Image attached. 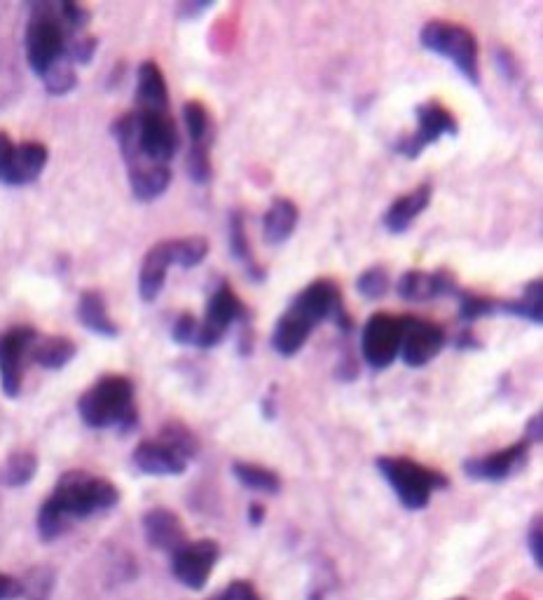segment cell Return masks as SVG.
Masks as SVG:
<instances>
[{
	"label": "cell",
	"mask_w": 543,
	"mask_h": 600,
	"mask_svg": "<svg viewBox=\"0 0 543 600\" xmlns=\"http://www.w3.org/2000/svg\"><path fill=\"white\" fill-rule=\"evenodd\" d=\"M377 469L394 490L398 502L405 509L419 511L429 504L433 490H443L450 486L448 476L441 472L419 465L410 458H394V455H382L377 458Z\"/></svg>",
	"instance_id": "3"
},
{
	"label": "cell",
	"mask_w": 543,
	"mask_h": 600,
	"mask_svg": "<svg viewBox=\"0 0 543 600\" xmlns=\"http://www.w3.org/2000/svg\"><path fill=\"white\" fill-rule=\"evenodd\" d=\"M403 336V319L389 312H375L363 326L361 352L363 359L375 371H384L398 359Z\"/></svg>",
	"instance_id": "10"
},
{
	"label": "cell",
	"mask_w": 543,
	"mask_h": 600,
	"mask_svg": "<svg viewBox=\"0 0 543 600\" xmlns=\"http://www.w3.org/2000/svg\"><path fill=\"white\" fill-rule=\"evenodd\" d=\"M171 254H174V265H178V268H197L206 258V254H209V240L202 235L171 240Z\"/></svg>",
	"instance_id": "32"
},
{
	"label": "cell",
	"mask_w": 543,
	"mask_h": 600,
	"mask_svg": "<svg viewBox=\"0 0 543 600\" xmlns=\"http://www.w3.org/2000/svg\"><path fill=\"white\" fill-rule=\"evenodd\" d=\"M419 43L438 57L448 59L471 85H480L478 40L466 26L431 19L419 31Z\"/></svg>",
	"instance_id": "4"
},
{
	"label": "cell",
	"mask_w": 543,
	"mask_h": 600,
	"mask_svg": "<svg viewBox=\"0 0 543 600\" xmlns=\"http://www.w3.org/2000/svg\"><path fill=\"white\" fill-rule=\"evenodd\" d=\"M134 465L150 476H178L188 469V460L164 441H143L134 450Z\"/></svg>",
	"instance_id": "17"
},
{
	"label": "cell",
	"mask_w": 543,
	"mask_h": 600,
	"mask_svg": "<svg viewBox=\"0 0 543 600\" xmlns=\"http://www.w3.org/2000/svg\"><path fill=\"white\" fill-rule=\"evenodd\" d=\"M239 322H249V308H246L228 284H221L211 293L209 303H206L204 319L199 322V336L195 347L211 350V347L221 345L225 333Z\"/></svg>",
	"instance_id": "9"
},
{
	"label": "cell",
	"mask_w": 543,
	"mask_h": 600,
	"mask_svg": "<svg viewBox=\"0 0 543 600\" xmlns=\"http://www.w3.org/2000/svg\"><path fill=\"white\" fill-rule=\"evenodd\" d=\"M136 101L141 111H169V90L162 68L155 61H143L136 78Z\"/></svg>",
	"instance_id": "20"
},
{
	"label": "cell",
	"mask_w": 543,
	"mask_h": 600,
	"mask_svg": "<svg viewBox=\"0 0 543 600\" xmlns=\"http://www.w3.org/2000/svg\"><path fill=\"white\" fill-rule=\"evenodd\" d=\"M403 319V336H401V357L410 368H422L441 354L448 343L443 326L426 322V319L405 315Z\"/></svg>",
	"instance_id": "11"
},
{
	"label": "cell",
	"mask_w": 543,
	"mask_h": 600,
	"mask_svg": "<svg viewBox=\"0 0 543 600\" xmlns=\"http://www.w3.org/2000/svg\"><path fill=\"white\" fill-rule=\"evenodd\" d=\"M541 432H543V418H541V413H534L532 418H529V422H527V427H525V436H522V439H525L529 446H536V443H541Z\"/></svg>",
	"instance_id": "42"
},
{
	"label": "cell",
	"mask_w": 543,
	"mask_h": 600,
	"mask_svg": "<svg viewBox=\"0 0 543 600\" xmlns=\"http://www.w3.org/2000/svg\"><path fill=\"white\" fill-rule=\"evenodd\" d=\"M263 521H265V507H263V504L253 502L251 507H249V523L251 525H260Z\"/></svg>",
	"instance_id": "45"
},
{
	"label": "cell",
	"mask_w": 543,
	"mask_h": 600,
	"mask_svg": "<svg viewBox=\"0 0 543 600\" xmlns=\"http://www.w3.org/2000/svg\"><path fill=\"white\" fill-rule=\"evenodd\" d=\"M417 127L410 136H401L396 141L394 150L398 155L408 160H417L426 148L433 146L436 141H441L443 136H457L459 122L455 115L450 113L448 106H443L441 101H424L415 108Z\"/></svg>",
	"instance_id": "8"
},
{
	"label": "cell",
	"mask_w": 543,
	"mask_h": 600,
	"mask_svg": "<svg viewBox=\"0 0 543 600\" xmlns=\"http://www.w3.org/2000/svg\"><path fill=\"white\" fill-rule=\"evenodd\" d=\"M143 530H146V540L150 547L167 551V554H176L183 544H188L181 518L164 507L150 509L143 516Z\"/></svg>",
	"instance_id": "16"
},
{
	"label": "cell",
	"mask_w": 543,
	"mask_h": 600,
	"mask_svg": "<svg viewBox=\"0 0 543 600\" xmlns=\"http://www.w3.org/2000/svg\"><path fill=\"white\" fill-rule=\"evenodd\" d=\"M78 411L89 427H122L136 425L134 385L125 375H106L89 387L78 401Z\"/></svg>",
	"instance_id": "2"
},
{
	"label": "cell",
	"mask_w": 543,
	"mask_h": 600,
	"mask_svg": "<svg viewBox=\"0 0 543 600\" xmlns=\"http://www.w3.org/2000/svg\"><path fill=\"white\" fill-rule=\"evenodd\" d=\"M160 441H164L167 446L178 450V453H181L188 462L192 458H197V453H199V443L195 439V434H192L190 429L183 425V422H169V425H164Z\"/></svg>",
	"instance_id": "33"
},
{
	"label": "cell",
	"mask_w": 543,
	"mask_h": 600,
	"mask_svg": "<svg viewBox=\"0 0 543 600\" xmlns=\"http://www.w3.org/2000/svg\"><path fill=\"white\" fill-rule=\"evenodd\" d=\"M429 202L431 186L429 183H422V186H417L412 193L401 195L398 200L391 202L387 214H384V228H387L391 235H403L412 225V221H415L419 214H424Z\"/></svg>",
	"instance_id": "19"
},
{
	"label": "cell",
	"mask_w": 543,
	"mask_h": 600,
	"mask_svg": "<svg viewBox=\"0 0 543 600\" xmlns=\"http://www.w3.org/2000/svg\"><path fill=\"white\" fill-rule=\"evenodd\" d=\"M22 596V586L8 575H0V600H15Z\"/></svg>",
	"instance_id": "43"
},
{
	"label": "cell",
	"mask_w": 543,
	"mask_h": 600,
	"mask_svg": "<svg viewBox=\"0 0 543 600\" xmlns=\"http://www.w3.org/2000/svg\"><path fill=\"white\" fill-rule=\"evenodd\" d=\"M221 600H260L256 586L246 579H237L221 593Z\"/></svg>",
	"instance_id": "41"
},
{
	"label": "cell",
	"mask_w": 543,
	"mask_h": 600,
	"mask_svg": "<svg viewBox=\"0 0 543 600\" xmlns=\"http://www.w3.org/2000/svg\"><path fill=\"white\" fill-rule=\"evenodd\" d=\"M188 174L195 183H209L213 167H211V148L206 146H190L188 153Z\"/></svg>",
	"instance_id": "36"
},
{
	"label": "cell",
	"mask_w": 543,
	"mask_h": 600,
	"mask_svg": "<svg viewBox=\"0 0 543 600\" xmlns=\"http://www.w3.org/2000/svg\"><path fill=\"white\" fill-rule=\"evenodd\" d=\"M459 350H478L480 347V340L473 336L471 331H466V333H462V336H457V343H455Z\"/></svg>",
	"instance_id": "44"
},
{
	"label": "cell",
	"mask_w": 543,
	"mask_h": 600,
	"mask_svg": "<svg viewBox=\"0 0 543 600\" xmlns=\"http://www.w3.org/2000/svg\"><path fill=\"white\" fill-rule=\"evenodd\" d=\"M356 291L368 300L382 298L389 291V272L382 265H373V268L361 272L359 279H356Z\"/></svg>",
	"instance_id": "34"
},
{
	"label": "cell",
	"mask_w": 543,
	"mask_h": 600,
	"mask_svg": "<svg viewBox=\"0 0 543 600\" xmlns=\"http://www.w3.org/2000/svg\"><path fill=\"white\" fill-rule=\"evenodd\" d=\"M499 315H508L525 322L541 324L543 322V284L541 279H532L525 284L520 298L515 300H499Z\"/></svg>",
	"instance_id": "23"
},
{
	"label": "cell",
	"mask_w": 543,
	"mask_h": 600,
	"mask_svg": "<svg viewBox=\"0 0 543 600\" xmlns=\"http://www.w3.org/2000/svg\"><path fill=\"white\" fill-rule=\"evenodd\" d=\"M15 143L10 141L8 134L0 132V181L8 183L12 172V160H15Z\"/></svg>",
	"instance_id": "40"
},
{
	"label": "cell",
	"mask_w": 543,
	"mask_h": 600,
	"mask_svg": "<svg viewBox=\"0 0 543 600\" xmlns=\"http://www.w3.org/2000/svg\"><path fill=\"white\" fill-rule=\"evenodd\" d=\"M300 221L298 204L288 197H277L263 216V235L267 244H284L295 233Z\"/></svg>",
	"instance_id": "21"
},
{
	"label": "cell",
	"mask_w": 543,
	"mask_h": 600,
	"mask_svg": "<svg viewBox=\"0 0 543 600\" xmlns=\"http://www.w3.org/2000/svg\"><path fill=\"white\" fill-rule=\"evenodd\" d=\"M230 251L237 261H242L246 265V272H249L251 279L263 282L265 270L258 268V263L251 258V244H249V235H246L244 214L239 209L230 214Z\"/></svg>",
	"instance_id": "28"
},
{
	"label": "cell",
	"mask_w": 543,
	"mask_h": 600,
	"mask_svg": "<svg viewBox=\"0 0 543 600\" xmlns=\"http://www.w3.org/2000/svg\"><path fill=\"white\" fill-rule=\"evenodd\" d=\"M36 455L31 453H15L8 460V465H5V483L8 486H24V483H29L33 479V474H36Z\"/></svg>",
	"instance_id": "35"
},
{
	"label": "cell",
	"mask_w": 543,
	"mask_h": 600,
	"mask_svg": "<svg viewBox=\"0 0 543 600\" xmlns=\"http://www.w3.org/2000/svg\"><path fill=\"white\" fill-rule=\"evenodd\" d=\"M118 488L111 481L87 472H68L54 488L50 500L38 514V530L43 540H54L68 528L73 518H87L118 504Z\"/></svg>",
	"instance_id": "1"
},
{
	"label": "cell",
	"mask_w": 543,
	"mask_h": 600,
	"mask_svg": "<svg viewBox=\"0 0 543 600\" xmlns=\"http://www.w3.org/2000/svg\"><path fill=\"white\" fill-rule=\"evenodd\" d=\"M312 331L314 329L305 322V319L298 317L291 310H286L284 315L279 317L277 326H274L272 347L281 354V357H293V354H298L302 347H305L307 338L312 336Z\"/></svg>",
	"instance_id": "22"
},
{
	"label": "cell",
	"mask_w": 543,
	"mask_h": 600,
	"mask_svg": "<svg viewBox=\"0 0 543 600\" xmlns=\"http://www.w3.org/2000/svg\"><path fill=\"white\" fill-rule=\"evenodd\" d=\"M129 183H132L134 195L143 202L157 200V197L164 195V190L169 188L171 183V169L169 165H148L136 169V172H129Z\"/></svg>",
	"instance_id": "26"
},
{
	"label": "cell",
	"mask_w": 543,
	"mask_h": 600,
	"mask_svg": "<svg viewBox=\"0 0 543 600\" xmlns=\"http://www.w3.org/2000/svg\"><path fill=\"white\" fill-rule=\"evenodd\" d=\"M211 600H221V596H216V598H211Z\"/></svg>",
	"instance_id": "46"
},
{
	"label": "cell",
	"mask_w": 543,
	"mask_h": 600,
	"mask_svg": "<svg viewBox=\"0 0 543 600\" xmlns=\"http://www.w3.org/2000/svg\"><path fill=\"white\" fill-rule=\"evenodd\" d=\"M288 310L305 319L312 329L323 322H333L340 331H352V319H349L345 305H342V293L338 284L331 282V279H316V282L307 284L291 300Z\"/></svg>",
	"instance_id": "6"
},
{
	"label": "cell",
	"mask_w": 543,
	"mask_h": 600,
	"mask_svg": "<svg viewBox=\"0 0 543 600\" xmlns=\"http://www.w3.org/2000/svg\"><path fill=\"white\" fill-rule=\"evenodd\" d=\"M171 265H174V254H171V240L167 242H157L153 249L148 251L146 258H143L141 265V275H139V291L143 300H155L160 296V291L164 289V279H167V272Z\"/></svg>",
	"instance_id": "18"
},
{
	"label": "cell",
	"mask_w": 543,
	"mask_h": 600,
	"mask_svg": "<svg viewBox=\"0 0 543 600\" xmlns=\"http://www.w3.org/2000/svg\"><path fill=\"white\" fill-rule=\"evenodd\" d=\"M33 343H36V333L26 326L0 336V387L8 397H17L22 390L24 357L31 354Z\"/></svg>",
	"instance_id": "14"
},
{
	"label": "cell",
	"mask_w": 543,
	"mask_h": 600,
	"mask_svg": "<svg viewBox=\"0 0 543 600\" xmlns=\"http://www.w3.org/2000/svg\"><path fill=\"white\" fill-rule=\"evenodd\" d=\"M136 143H139V155L127 162L129 172L146 165H167L181 146L178 127L169 111L136 113Z\"/></svg>",
	"instance_id": "5"
},
{
	"label": "cell",
	"mask_w": 543,
	"mask_h": 600,
	"mask_svg": "<svg viewBox=\"0 0 543 600\" xmlns=\"http://www.w3.org/2000/svg\"><path fill=\"white\" fill-rule=\"evenodd\" d=\"M218 554H221V547L213 540L188 542L176 554H171V570H174V577L183 586L199 591L209 582Z\"/></svg>",
	"instance_id": "13"
},
{
	"label": "cell",
	"mask_w": 543,
	"mask_h": 600,
	"mask_svg": "<svg viewBox=\"0 0 543 600\" xmlns=\"http://www.w3.org/2000/svg\"><path fill=\"white\" fill-rule=\"evenodd\" d=\"M183 120H185V129H188L192 146H206L211 148L213 143V122L209 115V108H206L202 101H188L183 106Z\"/></svg>",
	"instance_id": "30"
},
{
	"label": "cell",
	"mask_w": 543,
	"mask_h": 600,
	"mask_svg": "<svg viewBox=\"0 0 543 600\" xmlns=\"http://www.w3.org/2000/svg\"><path fill=\"white\" fill-rule=\"evenodd\" d=\"M232 474H235V479L242 483L244 488L253 490V493L277 495L281 490L279 474L267 467L253 465V462H235V465H232Z\"/></svg>",
	"instance_id": "27"
},
{
	"label": "cell",
	"mask_w": 543,
	"mask_h": 600,
	"mask_svg": "<svg viewBox=\"0 0 543 600\" xmlns=\"http://www.w3.org/2000/svg\"><path fill=\"white\" fill-rule=\"evenodd\" d=\"M457 291V282L445 270H408L398 279V296L408 303H429L433 298L452 296Z\"/></svg>",
	"instance_id": "15"
},
{
	"label": "cell",
	"mask_w": 543,
	"mask_h": 600,
	"mask_svg": "<svg viewBox=\"0 0 543 600\" xmlns=\"http://www.w3.org/2000/svg\"><path fill=\"white\" fill-rule=\"evenodd\" d=\"M529 450H532V446H529L525 439H520L518 443H511L508 448L494 450V453H487V455H478V458H469L464 462V474L469 476L471 481H487V483L506 481L527 465Z\"/></svg>",
	"instance_id": "12"
},
{
	"label": "cell",
	"mask_w": 543,
	"mask_h": 600,
	"mask_svg": "<svg viewBox=\"0 0 543 600\" xmlns=\"http://www.w3.org/2000/svg\"><path fill=\"white\" fill-rule=\"evenodd\" d=\"M66 29L64 19L54 15L50 8L40 10V15L31 19L29 31H26V54L29 64L38 75H47L54 64H59L66 57Z\"/></svg>",
	"instance_id": "7"
},
{
	"label": "cell",
	"mask_w": 543,
	"mask_h": 600,
	"mask_svg": "<svg viewBox=\"0 0 543 600\" xmlns=\"http://www.w3.org/2000/svg\"><path fill=\"white\" fill-rule=\"evenodd\" d=\"M457 600H464V598H457Z\"/></svg>",
	"instance_id": "47"
},
{
	"label": "cell",
	"mask_w": 543,
	"mask_h": 600,
	"mask_svg": "<svg viewBox=\"0 0 543 600\" xmlns=\"http://www.w3.org/2000/svg\"><path fill=\"white\" fill-rule=\"evenodd\" d=\"M452 296L457 298L459 319H462L464 324H473V322H478V319H483V317L497 315L499 300L480 296V293L469 291V289H459V286H457V291L452 293Z\"/></svg>",
	"instance_id": "31"
},
{
	"label": "cell",
	"mask_w": 543,
	"mask_h": 600,
	"mask_svg": "<svg viewBox=\"0 0 543 600\" xmlns=\"http://www.w3.org/2000/svg\"><path fill=\"white\" fill-rule=\"evenodd\" d=\"M31 357L43 368H61L75 357V345L73 340L61 336L43 338L40 343L36 338V343L31 347Z\"/></svg>",
	"instance_id": "29"
},
{
	"label": "cell",
	"mask_w": 543,
	"mask_h": 600,
	"mask_svg": "<svg viewBox=\"0 0 543 600\" xmlns=\"http://www.w3.org/2000/svg\"><path fill=\"white\" fill-rule=\"evenodd\" d=\"M529 554H532V561L536 568H543V521H541V514L534 516L532 525H529Z\"/></svg>",
	"instance_id": "39"
},
{
	"label": "cell",
	"mask_w": 543,
	"mask_h": 600,
	"mask_svg": "<svg viewBox=\"0 0 543 600\" xmlns=\"http://www.w3.org/2000/svg\"><path fill=\"white\" fill-rule=\"evenodd\" d=\"M78 319L82 326H87L92 333H99L103 338H115L118 336V326L108 315L106 303H103V296L99 291H85L80 296L78 303Z\"/></svg>",
	"instance_id": "25"
},
{
	"label": "cell",
	"mask_w": 543,
	"mask_h": 600,
	"mask_svg": "<svg viewBox=\"0 0 543 600\" xmlns=\"http://www.w3.org/2000/svg\"><path fill=\"white\" fill-rule=\"evenodd\" d=\"M47 162V148L43 143L29 141L15 148V160H12L10 172V186H24V183L36 181L40 172L45 169Z\"/></svg>",
	"instance_id": "24"
},
{
	"label": "cell",
	"mask_w": 543,
	"mask_h": 600,
	"mask_svg": "<svg viewBox=\"0 0 543 600\" xmlns=\"http://www.w3.org/2000/svg\"><path fill=\"white\" fill-rule=\"evenodd\" d=\"M197 336H199V322L195 315H190V312H185L174 322V329H171V338L176 340L178 345H197Z\"/></svg>",
	"instance_id": "38"
},
{
	"label": "cell",
	"mask_w": 543,
	"mask_h": 600,
	"mask_svg": "<svg viewBox=\"0 0 543 600\" xmlns=\"http://www.w3.org/2000/svg\"><path fill=\"white\" fill-rule=\"evenodd\" d=\"M45 83H47V90L52 94L71 92L75 87V73L71 68V61L61 59L59 64H54L45 75Z\"/></svg>",
	"instance_id": "37"
}]
</instances>
